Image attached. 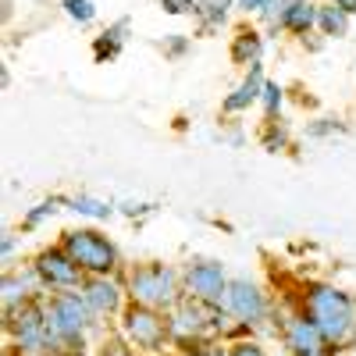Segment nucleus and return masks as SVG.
<instances>
[{
    "label": "nucleus",
    "instance_id": "1",
    "mask_svg": "<svg viewBox=\"0 0 356 356\" xmlns=\"http://www.w3.org/2000/svg\"><path fill=\"white\" fill-rule=\"evenodd\" d=\"M89 310L86 296L79 292H57L50 300V310H47V328H50V339H47V349H61L68 356H82V332L89 328Z\"/></svg>",
    "mask_w": 356,
    "mask_h": 356
},
{
    "label": "nucleus",
    "instance_id": "2",
    "mask_svg": "<svg viewBox=\"0 0 356 356\" xmlns=\"http://www.w3.org/2000/svg\"><path fill=\"white\" fill-rule=\"evenodd\" d=\"M307 317L321 328V335L328 342H346L356 328V310L346 292L332 285H314L307 292Z\"/></svg>",
    "mask_w": 356,
    "mask_h": 356
},
{
    "label": "nucleus",
    "instance_id": "3",
    "mask_svg": "<svg viewBox=\"0 0 356 356\" xmlns=\"http://www.w3.org/2000/svg\"><path fill=\"white\" fill-rule=\"evenodd\" d=\"M129 289H132L136 303L154 307V310L175 307V300H178V278H175L171 267H164V264H143V267H136L132 278H129Z\"/></svg>",
    "mask_w": 356,
    "mask_h": 356
},
{
    "label": "nucleus",
    "instance_id": "4",
    "mask_svg": "<svg viewBox=\"0 0 356 356\" xmlns=\"http://www.w3.org/2000/svg\"><path fill=\"white\" fill-rule=\"evenodd\" d=\"M65 250L72 253V260L82 267V271H93V275H107L111 267L118 264V250L107 235L93 232V228H79L65 235Z\"/></svg>",
    "mask_w": 356,
    "mask_h": 356
},
{
    "label": "nucleus",
    "instance_id": "5",
    "mask_svg": "<svg viewBox=\"0 0 356 356\" xmlns=\"http://www.w3.org/2000/svg\"><path fill=\"white\" fill-rule=\"evenodd\" d=\"M168 332H171V324L154 310V307H132L129 314H125V339L132 342V346H139V349H161L164 346V339H168Z\"/></svg>",
    "mask_w": 356,
    "mask_h": 356
},
{
    "label": "nucleus",
    "instance_id": "6",
    "mask_svg": "<svg viewBox=\"0 0 356 356\" xmlns=\"http://www.w3.org/2000/svg\"><path fill=\"white\" fill-rule=\"evenodd\" d=\"M8 324H11V335L15 342L25 349V353H43L47 349V339H50V328H47V314L33 303H22L15 310H8Z\"/></svg>",
    "mask_w": 356,
    "mask_h": 356
},
{
    "label": "nucleus",
    "instance_id": "7",
    "mask_svg": "<svg viewBox=\"0 0 356 356\" xmlns=\"http://www.w3.org/2000/svg\"><path fill=\"white\" fill-rule=\"evenodd\" d=\"M186 285H189V296L207 307H221V300L228 296V278L221 271V264L214 260H200L186 271Z\"/></svg>",
    "mask_w": 356,
    "mask_h": 356
},
{
    "label": "nucleus",
    "instance_id": "8",
    "mask_svg": "<svg viewBox=\"0 0 356 356\" xmlns=\"http://www.w3.org/2000/svg\"><path fill=\"white\" fill-rule=\"evenodd\" d=\"M36 275L50 289H75L82 282V267L72 260L68 250H47L36 260Z\"/></svg>",
    "mask_w": 356,
    "mask_h": 356
},
{
    "label": "nucleus",
    "instance_id": "9",
    "mask_svg": "<svg viewBox=\"0 0 356 356\" xmlns=\"http://www.w3.org/2000/svg\"><path fill=\"white\" fill-rule=\"evenodd\" d=\"M225 303H228V310H232L235 317H239L243 324H260V321H264V314H267L264 292H260L253 282H246V278L228 282V296H225Z\"/></svg>",
    "mask_w": 356,
    "mask_h": 356
},
{
    "label": "nucleus",
    "instance_id": "10",
    "mask_svg": "<svg viewBox=\"0 0 356 356\" xmlns=\"http://www.w3.org/2000/svg\"><path fill=\"white\" fill-rule=\"evenodd\" d=\"M324 339L321 328L310 317H296L285 332V346L292 349V356H324Z\"/></svg>",
    "mask_w": 356,
    "mask_h": 356
},
{
    "label": "nucleus",
    "instance_id": "11",
    "mask_svg": "<svg viewBox=\"0 0 356 356\" xmlns=\"http://www.w3.org/2000/svg\"><path fill=\"white\" fill-rule=\"evenodd\" d=\"M278 25L282 29H289V33H296V36H307L310 29L317 25V8L314 4H307V0H285V4L278 8Z\"/></svg>",
    "mask_w": 356,
    "mask_h": 356
},
{
    "label": "nucleus",
    "instance_id": "12",
    "mask_svg": "<svg viewBox=\"0 0 356 356\" xmlns=\"http://www.w3.org/2000/svg\"><path fill=\"white\" fill-rule=\"evenodd\" d=\"M86 303H89V310L93 314H114L118 310V303H122V292H118V285L114 282H107V278H93L86 285Z\"/></svg>",
    "mask_w": 356,
    "mask_h": 356
},
{
    "label": "nucleus",
    "instance_id": "13",
    "mask_svg": "<svg viewBox=\"0 0 356 356\" xmlns=\"http://www.w3.org/2000/svg\"><path fill=\"white\" fill-rule=\"evenodd\" d=\"M260 50H264V40H260V33H253V29H243V33L235 36V43H232L235 65H250V68H257V65H260Z\"/></svg>",
    "mask_w": 356,
    "mask_h": 356
},
{
    "label": "nucleus",
    "instance_id": "14",
    "mask_svg": "<svg viewBox=\"0 0 356 356\" xmlns=\"http://www.w3.org/2000/svg\"><path fill=\"white\" fill-rule=\"evenodd\" d=\"M260 89H264V82H260V65L250 72V79L239 86V89H235V93L232 97H225V111L228 114H235V111H246L253 100H260Z\"/></svg>",
    "mask_w": 356,
    "mask_h": 356
},
{
    "label": "nucleus",
    "instance_id": "15",
    "mask_svg": "<svg viewBox=\"0 0 356 356\" xmlns=\"http://www.w3.org/2000/svg\"><path fill=\"white\" fill-rule=\"evenodd\" d=\"M36 285H43L36 271H33V275H8V278H4V307H8V310L22 307L25 296H29V289H36Z\"/></svg>",
    "mask_w": 356,
    "mask_h": 356
},
{
    "label": "nucleus",
    "instance_id": "16",
    "mask_svg": "<svg viewBox=\"0 0 356 356\" xmlns=\"http://www.w3.org/2000/svg\"><path fill=\"white\" fill-rule=\"evenodd\" d=\"M317 25L324 29V36H346L349 15L342 8H317Z\"/></svg>",
    "mask_w": 356,
    "mask_h": 356
},
{
    "label": "nucleus",
    "instance_id": "17",
    "mask_svg": "<svg viewBox=\"0 0 356 356\" xmlns=\"http://www.w3.org/2000/svg\"><path fill=\"white\" fill-rule=\"evenodd\" d=\"M122 33H125V22H118L114 29H107V33L97 40V47H93L97 50V61H111V57L122 50V40H125Z\"/></svg>",
    "mask_w": 356,
    "mask_h": 356
},
{
    "label": "nucleus",
    "instance_id": "18",
    "mask_svg": "<svg viewBox=\"0 0 356 356\" xmlns=\"http://www.w3.org/2000/svg\"><path fill=\"white\" fill-rule=\"evenodd\" d=\"M72 211H79V214H86V218H111V207L100 203V200H89V196L72 200Z\"/></svg>",
    "mask_w": 356,
    "mask_h": 356
},
{
    "label": "nucleus",
    "instance_id": "19",
    "mask_svg": "<svg viewBox=\"0 0 356 356\" xmlns=\"http://www.w3.org/2000/svg\"><path fill=\"white\" fill-rule=\"evenodd\" d=\"M228 4H232V0H203V4H200L196 11L203 15V22H207V25H214V22H221V18L228 15Z\"/></svg>",
    "mask_w": 356,
    "mask_h": 356
},
{
    "label": "nucleus",
    "instance_id": "20",
    "mask_svg": "<svg viewBox=\"0 0 356 356\" xmlns=\"http://www.w3.org/2000/svg\"><path fill=\"white\" fill-rule=\"evenodd\" d=\"M65 11H68V18H75V22H93V15H97V8H93V0H65Z\"/></svg>",
    "mask_w": 356,
    "mask_h": 356
},
{
    "label": "nucleus",
    "instance_id": "21",
    "mask_svg": "<svg viewBox=\"0 0 356 356\" xmlns=\"http://www.w3.org/2000/svg\"><path fill=\"white\" fill-rule=\"evenodd\" d=\"M260 100H264L267 114H275V111L282 107V86H278V82H264V89H260Z\"/></svg>",
    "mask_w": 356,
    "mask_h": 356
},
{
    "label": "nucleus",
    "instance_id": "22",
    "mask_svg": "<svg viewBox=\"0 0 356 356\" xmlns=\"http://www.w3.org/2000/svg\"><path fill=\"white\" fill-rule=\"evenodd\" d=\"M54 211H57V207H54V200H50V203H40V207H36V211H29V218H25V225H29V228H36V225H40V221H43L47 214H54Z\"/></svg>",
    "mask_w": 356,
    "mask_h": 356
},
{
    "label": "nucleus",
    "instance_id": "23",
    "mask_svg": "<svg viewBox=\"0 0 356 356\" xmlns=\"http://www.w3.org/2000/svg\"><path fill=\"white\" fill-rule=\"evenodd\" d=\"M196 4V0H161V8L168 11V15H182V11H189Z\"/></svg>",
    "mask_w": 356,
    "mask_h": 356
},
{
    "label": "nucleus",
    "instance_id": "24",
    "mask_svg": "<svg viewBox=\"0 0 356 356\" xmlns=\"http://www.w3.org/2000/svg\"><path fill=\"white\" fill-rule=\"evenodd\" d=\"M264 146H267V150H282V146H285V132L282 129H271V132H267V139H264Z\"/></svg>",
    "mask_w": 356,
    "mask_h": 356
},
{
    "label": "nucleus",
    "instance_id": "25",
    "mask_svg": "<svg viewBox=\"0 0 356 356\" xmlns=\"http://www.w3.org/2000/svg\"><path fill=\"white\" fill-rule=\"evenodd\" d=\"M239 4H243L246 11H271L275 0H239Z\"/></svg>",
    "mask_w": 356,
    "mask_h": 356
},
{
    "label": "nucleus",
    "instance_id": "26",
    "mask_svg": "<svg viewBox=\"0 0 356 356\" xmlns=\"http://www.w3.org/2000/svg\"><path fill=\"white\" fill-rule=\"evenodd\" d=\"M228 356H264V349H260V346H250V342H243V346H235Z\"/></svg>",
    "mask_w": 356,
    "mask_h": 356
},
{
    "label": "nucleus",
    "instance_id": "27",
    "mask_svg": "<svg viewBox=\"0 0 356 356\" xmlns=\"http://www.w3.org/2000/svg\"><path fill=\"white\" fill-rule=\"evenodd\" d=\"M100 356H132V353H129L122 342H111V346H104V353H100Z\"/></svg>",
    "mask_w": 356,
    "mask_h": 356
},
{
    "label": "nucleus",
    "instance_id": "28",
    "mask_svg": "<svg viewBox=\"0 0 356 356\" xmlns=\"http://www.w3.org/2000/svg\"><path fill=\"white\" fill-rule=\"evenodd\" d=\"M335 8H342L346 15H356V0H335Z\"/></svg>",
    "mask_w": 356,
    "mask_h": 356
},
{
    "label": "nucleus",
    "instance_id": "29",
    "mask_svg": "<svg viewBox=\"0 0 356 356\" xmlns=\"http://www.w3.org/2000/svg\"><path fill=\"white\" fill-rule=\"evenodd\" d=\"M15 253V239H11V235H4V260Z\"/></svg>",
    "mask_w": 356,
    "mask_h": 356
},
{
    "label": "nucleus",
    "instance_id": "30",
    "mask_svg": "<svg viewBox=\"0 0 356 356\" xmlns=\"http://www.w3.org/2000/svg\"><path fill=\"white\" fill-rule=\"evenodd\" d=\"M168 50H171V54H178V50H186V40H178V36H175V40H171V47H168Z\"/></svg>",
    "mask_w": 356,
    "mask_h": 356
},
{
    "label": "nucleus",
    "instance_id": "31",
    "mask_svg": "<svg viewBox=\"0 0 356 356\" xmlns=\"http://www.w3.org/2000/svg\"><path fill=\"white\" fill-rule=\"evenodd\" d=\"M29 356H43V353H29Z\"/></svg>",
    "mask_w": 356,
    "mask_h": 356
},
{
    "label": "nucleus",
    "instance_id": "32",
    "mask_svg": "<svg viewBox=\"0 0 356 356\" xmlns=\"http://www.w3.org/2000/svg\"><path fill=\"white\" fill-rule=\"evenodd\" d=\"M214 356H228V353H214Z\"/></svg>",
    "mask_w": 356,
    "mask_h": 356
},
{
    "label": "nucleus",
    "instance_id": "33",
    "mask_svg": "<svg viewBox=\"0 0 356 356\" xmlns=\"http://www.w3.org/2000/svg\"><path fill=\"white\" fill-rule=\"evenodd\" d=\"M353 356H356V353H353Z\"/></svg>",
    "mask_w": 356,
    "mask_h": 356
}]
</instances>
